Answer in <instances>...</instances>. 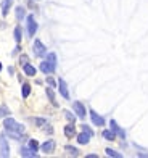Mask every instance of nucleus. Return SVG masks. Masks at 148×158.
<instances>
[{
    "instance_id": "nucleus-1",
    "label": "nucleus",
    "mask_w": 148,
    "mask_h": 158,
    "mask_svg": "<svg viewBox=\"0 0 148 158\" xmlns=\"http://www.w3.org/2000/svg\"><path fill=\"white\" fill-rule=\"evenodd\" d=\"M55 69H56V53L52 52L47 55L45 61L40 63V71L45 74H52V73H55Z\"/></svg>"
},
{
    "instance_id": "nucleus-2",
    "label": "nucleus",
    "mask_w": 148,
    "mask_h": 158,
    "mask_svg": "<svg viewBox=\"0 0 148 158\" xmlns=\"http://www.w3.org/2000/svg\"><path fill=\"white\" fill-rule=\"evenodd\" d=\"M3 126H5L6 131H15V132H19V134H24V126L19 124V123H16L13 118H5Z\"/></svg>"
},
{
    "instance_id": "nucleus-3",
    "label": "nucleus",
    "mask_w": 148,
    "mask_h": 158,
    "mask_svg": "<svg viewBox=\"0 0 148 158\" xmlns=\"http://www.w3.org/2000/svg\"><path fill=\"white\" fill-rule=\"evenodd\" d=\"M26 21H27V35H29V37H32V35L36 34V31H37V23H36V19H34L32 15L27 16Z\"/></svg>"
},
{
    "instance_id": "nucleus-4",
    "label": "nucleus",
    "mask_w": 148,
    "mask_h": 158,
    "mask_svg": "<svg viewBox=\"0 0 148 158\" xmlns=\"http://www.w3.org/2000/svg\"><path fill=\"white\" fill-rule=\"evenodd\" d=\"M90 119H92V123L95 126H105V118L100 116L95 110H90Z\"/></svg>"
},
{
    "instance_id": "nucleus-5",
    "label": "nucleus",
    "mask_w": 148,
    "mask_h": 158,
    "mask_svg": "<svg viewBox=\"0 0 148 158\" xmlns=\"http://www.w3.org/2000/svg\"><path fill=\"white\" fill-rule=\"evenodd\" d=\"M0 155L2 156H8L10 155V147H8V142L3 135H0Z\"/></svg>"
},
{
    "instance_id": "nucleus-6",
    "label": "nucleus",
    "mask_w": 148,
    "mask_h": 158,
    "mask_svg": "<svg viewBox=\"0 0 148 158\" xmlns=\"http://www.w3.org/2000/svg\"><path fill=\"white\" fill-rule=\"evenodd\" d=\"M34 53H36L37 56H44L47 53V48L40 40H34Z\"/></svg>"
},
{
    "instance_id": "nucleus-7",
    "label": "nucleus",
    "mask_w": 148,
    "mask_h": 158,
    "mask_svg": "<svg viewBox=\"0 0 148 158\" xmlns=\"http://www.w3.org/2000/svg\"><path fill=\"white\" fill-rule=\"evenodd\" d=\"M55 147H56V143H55V140H52V139H48L47 142H44L40 145V148H42V152L44 153H52L53 150H55Z\"/></svg>"
},
{
    "instance_id": "nucleus-8",
    "label": "nucleus",
    "mask_w": 148,
    "mask_h": 158,
    "mask_svg": "<svg viewBox=\"0 0 148 158\" xmlns=\"http://www.w3.org/2000/svg\"><path fill=\"white\" fill-rule=\"evenodd\" d=\"M73 108H74V111H76V114L79 118H86V108H84V105L81 103V102H74L73 103Z\"/></svg>"
},
{
    "instance_id": "nucleus-9",
    "label": "nucleus",
    "mask_w": 148,
    "mask_h": 158,
    "mask_svg": "<svg viewBox=\"0 0 148 158\" xmlns=\"http://www.w3.org/2000/svg\"><path fill=\"white\" fill-rule=\"evenodd\" d=\"M58 89H60V94L65 97L66 100H69V90H68V85L65 82V79H60V81H58Z\"/></svg>"
},
{
    "instance_id": "nucleus-10",
    "label": "nucleus",
    "mask_w": 148,
    "mask_h": 158,
    "mask_svg": "<svg viewBox=\"0 0 148 158\" xmlns=\"http://www.w3.org/2000/svg\"><path fill=\"white\" fill-rule=\"evenodd\" d=\"M11 5H13V0H2L0 6H2V15H3V16L8 15V11H10V8H11Z\"/></svg>"
},
{
    "instance_id": "nucleus-11",
    "label": "nucleus",
    "mask_w": 148,
    "mask_h": 158,
    "mask_svg": "<svg viewBox=\"0 0 148 158\" xmlns=\"http://www.w3.org/2000/svg\"><path fill=\"white\" fill-rule=\"evenodd\" d=\"M110 126H111V131L114 132V134H118V135H121V137H124V131L116 124V121H114V119H111V121H110Z\"/></svg>"
},
{
    "instance_id": "nucleus-12",
    "label": "nucleus",
    "mask_w": 148,
    "mask_h": 158,
    "mask_svg": "<svg viewBox=\"0 0 148 158\" xmlns=\"http://www.w3.org/2000/svg\"><path fill=\"white\" fill-rule=\"evenodd\" d=\"M74 134H76V127H74V124L71 123V124H68V126H65V135L66 137H74Z\"/></svg>"
},
{
    "instance_id": "nucleus-13",
    "label": "nucleus",
    "mask_w": 148,
    "mask_h": 158,
    "mask_svg": "<svg viewBox=\"0 0 148 158\" xmlns=\"http://www.w3.org/2000/svg\"><path fill=\"white\" fill-rule=\"evenodd\" d=\"M21 156H34V158H36L37 153H36V150H32L29 147H23V148H21Z\"/></svg>"
},
{
    "instance_id": "nucleus-14",
    "label": "nucleus",
    "mask_w": 148,
    "mask_h": 158,
    "mask_svg": "<svg viewBox=\"0 0 148 158\" xmlns=\"http://www.w3.org/2000/svg\"><path fill=\"white\" fill-rule=\"evenodd\" d=\"M89 140H90V135L87 134V132H81L79 135H77V142L79 143H82V145H86V143H89Z\"/></svg>"
},
{
    "instance_id": "nucleus-15",
    "label": "nucleus",
    "mask_w": 148,
    "mask_h": 158,
    "mask_svg": "<svg viewBox=\"0 0 148 158\" xmlns=\"http://www.w3.org/2000/svg\"><path fill=\"white\" fill-rule=\"evenodd\" d=\"M23 69H24V74H26V76H36V68H34L32 64L26 63L24 66H23Z\"/></svg>"
},
{
    "instance_id": "nucleus-16",
    "label": "nucleus",
    "mask_w": 148,
    "mask_h": 158,
    "mask_svg": "<svg viewBox=\"0 0 148 158\" xmlns=\"http://www.w3.org/2000/svg\"><path fill=\"white\" fill-rule=\"evenodd\" d=\"M102 135H103V139H106V140H116V134L113 131H108V129H105L102 132Z\"/></svg>"
},
{
    "instance_id": "nucleus-17",
    "label": "nucleus",
    "mask_w": 148,
    "mask_h": 158,
    "mask_svg": "<svg viewBox=\"0 0 148 158\" xmlns=\"http://www.w3.org/2000/svg\"><path fill=\"white\" fill-rule=\"evenodd\" d=\"M6 131V129H5ZM6 135L11 139H15V140H21V137H23V134H19V132H15V131H6Z\"/></svg>"
},
{
    "instance_id": "nucleus-18",
    "label": "nucleus",
    "mask_w": 148,
    "mask_h": 158,
    "mask_svg": "<svg viewBox=\"0 0 148 158\" xmlns=\"http://www.w3.org/2000/svg\"><path fill=\"white\" fill-rule=\"evenodd\" d=\"M65 150L69 153V155H73V156H79V150H77L76 147H71V145H66Z\"/></svg>"
},
{
    "instance_id": "nucleus-19",
    "label": "nucleus",
    "mask_w": 148,
    "mask_h": 158,
    "mask_svg": "<svg viewBox=\"0 0 148 158\" xmlns=\"http://www.w3.org/2000/svg\"><path fill=\"white\" fill-rule=\"evenodd\" d=\"M31 94V85L29 84H24L23 85V90H21V95H23V98H27Z\"/></svg>"
},
{
    "instance_id": "nucleus-20",
    "label": "nucleus",
    "mask_w": 148,
    "mask_h": 158,
    "mask_svg": "<svg viewBox=\"0 0 148 158\" xmlns=\"http://www.w3.org/2000/svg\"><path fill=\"white\" fill-rule=\"evenodd\" d=\"M24 16H26L24 8H23V6H18V8H16V19H18V21H21Z\"/></svg>"
},
{
    "instance_id": "nucleus-21",
    "label": "nucleus",
    "mask_w": 148,
    "mask_h": 158,
    "mask_svg": "<svg viewBox=\"0 0 148 158\" xmlns=\"http://www.w3.org/2000/svg\"><path fill=\"white\" fill-rule=\"evenodd\" d=\"M105 152H106V155H108V156H113V158H121V156H122L119 152H116V150H113V148H106Z\"/></svg>"
},
{
    "instance_id": "nucleus-22",
    "label": "nucleus",
    "mask_w": 148,
    "mask_h": 158,
    "mask_svg": "<svg viewBox=\"0 0 148 158\" xmlns=\"http://www.w3.org/2000/svg\"><path fill=\"white\" fill-rule=\"evenodd\" d=\"M8 114H10L8 106H5V105H0V118H6Z\"/></svg>"
},
{
    "instance_id": "nucleus-23",
    "label": "nucleus",
    "mask_w": 148,
    "mask_h": 158,
    "mask_svg": "<svg viewBox=\"0 0 148 158\" xmlns=\"http://www.w3.org/2000/svg\"><path fill=\"white\" fill-rule=\"evenodd\" d=\"M32 123L36 126H39V127H42V126H47V119H44V118H34Z\"/></svg>"
},
{
    "instance_id": "nucleus-24",
    "label": "nucleus",
    "mask_w": 148,
    "mask_h": 158,
    "mask_svg": "<svg viewBox=\"0 0 148 158\" xmlns=\"http://www.w3.org/2000/svg\"><path fill=\"white\" fill-rule=\"evenodd\" d=\"M21 34H23V31H21V27H19V26H16V27H15V40L18 42V44L21 42V37H23Z\"/></svg>"
},
{
    "instance_id": "nucleus-25",
    "label": "nucleus",
    "mask_w": 148,
    "mask_h": 158,
    "mask_svg": "<svg viewBox=\"0 0 148 158\" xmlns=\"http://www.w3.org/2000/svg\"><path fill=\"white\" fill-rule=\"evenodd\" d=\"M27 145H29V148H32V150H39V142L37 140H34V139H29V143H27Z\"/></svg>"
},
{
    "instance_id": "nucleus-26",
    "label": "nucleus",
    "mask_w": 148,
    "mask_h": 158,
    "mask_svg": "<svg viewBox=\"0 0 148 158\" xmlns=\"http://www.w3.org/2000/svg\"><path fill=\"white\" fill-rule=\"evenodd\" d=\"M47 95H48V98H50V102H52L53 105H56V100H55V94H53V90H52L50 87H47Z\"/></svg>"
},
{
    "instance_id": "nucleus-27",
    "label": "nucleus",
    "mask_w": 148,
    "mask_h": 158,
    "mask_svg": "<svg viewBox=\"0 0 148 158\" xmlns=\"http://www.w3.org/2000/svg\"><path fill=\"white\" fill-rule=\"evenodd\" d=\"M82 131H84V132H87L90 137H94V131H92V129H90L87 124H82Z\"/></svg>"
},
{
    "instance_id": "nucleus-28",
    "label": "nucleus",
    "mask_w": 148,
    "mask_h": 158,
    "mask_svg": "<svg viewBox=\"0 0 148 158\" xmlns=\"http://www.w3.org/2000/svg\"><path fill=\"white\" fill-rule=\"evenodd\" d=\"M19 63H21V66H24L26 63H29V58H27V55H21V56H19Z\"/></svg>"
},
{
    "instance_id": "nucleus-29",
    "label": "nucleus",
    "mask_w": 148,
    "mask_h": 158,
    "mask_svg": "<svg viewBox=\"0 0 148 158\" xmlns=\"http://www.w3.org/2000/svg\"><path fill=\"white\" fill-rule=\"evenodd\" d=\"M65 116H66V119H68V121L74 123V119H76V118H74V114H73L71 111H65Z\"/></svg>"
},
{
    "instance_id": "nucleus-30",
    "label": "nucleus",
    "mask_w": 148,
    "mask_h": 158,
    "mask_svg": "<svg viewBox=\"0 0 148 158\" xmlns=\"http://www.w3.org/2000/svg\"><path fill=\"white\" fill-rule=\"evenodd\" d=\"M47 84H48V85H52V87H55V85H56V82H55V79H53V77H47Z\"/></svg>"
},
{
    "instance_id": "nucleus-31",
    "label": "nucleus",
    "mask_w": 148,
    "mask_h": 158,
    "mask_svg": "<svg viewBox=\"0 0 148 158\" xmlns=\"http://www.w3.org/2000/svg\"><path fill=\"white\" fill-rule=\"evenodd\" d=\"M0 71H2V63H0Z\"/></svg>"
}]
</instances>
